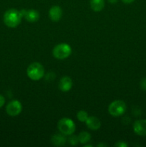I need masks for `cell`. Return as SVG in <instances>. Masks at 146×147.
Here are the masks:
<instances>
[{
	"instance_id": "cell-1",
	"label": "cell",
	"mask_w": 146,
	"mask_h": 147,
	"mask_svg": "<svg viewBox=\"0 0 146 147\" xmlns=\"http://www.w3.org/2000/svg\"><path fill=\"white\" fill-rule=\"evenodd\" d=\"M20 11L16 9H9L4 12L3 16L4 23L9 28H15L20 24L22 18Z\"/></svg>"
},
{
	"instance_id": "cell-2",
	"label": "cell",
	"mask_w": 146,
	"mask_h": 147,
	"mask_svg": "<svg viewBox=\"0 0 146 147\" xmlns=\"http://www.w3.org/2000/svg\"><path fill=\"white\" fill-rule=\"evenodd\" d=\"M27 75L31 80L34 81L41 80L44 76V67L40 63H32L27 67Z\"/></svg>"
},
{
	"instance_id": "cell-3",
	"label": "cell",
	"mask_w": 146,
	"mask_h": 147,
	"mask_svg": "<svg viewBox=\"0 0 146 147\" xmlns=\"http://www.w3.org/2000/svg\"><path fill=\"white\" fill-rule=\"evenodd\" d=\"M57 129L62 134L70 136L75 131L76 126L74 122L70 118H62L58 121Z\"/></svg>"
},
{
	"instance_id": "cell-4",
	"label": "cell",
	"mask_w": 146,
	"mask_h": 147,
	"mask_svg": "<svg viewBox=\"0 0 146 147\" xmlns=\"http://www.w3.org/2000/svg\"><path fill=\"white\" fill-rule=\"evenodd\" d=\"M72 53V48L67 43H60L53 48L52 55L54 58L64 60L70 57Z\"/></svg>"
},
{
	"instance_id": "cell-5",
	"label": "cell",
	"mask_w": 146,
	"mask_h": 147,
	"mask_svg": "<svg viewBox=\"0 0 146 147\" xmlns=\"http://www.w3.org/2000/svg\"><path fill=\"white\" fill-rule=\"evenodd\" d=\"M127 109L126 103L122 100H116L112 102L108 107V112L112 116L118 117L125 113Z\"/></svg>"
},
{
	"instance_id": "cell-6",
	"label": "cell",
	"mask_w": 146,
	"mask_h": 147,
	"mask_svg": "<svg viewBox=\"0 0 146 147\" xmlns=\"http://www.w3.org/2000/svg\"><path fill=\"white\" fill-rule=\"evenodd\" d=\"M22 111V105L18 100L10 101L6 106V112L10 116H17L21 113Z\"/></svg>"
},
{
	"instance_id": "cell-7",
	"label": "cell",
	"mask_w": 146,
	"mask_h": 147,
	"mask_svg": "<svg viewBox=\"0 0 146 147\" xmlns=\"http://www.w3.org/2000/svg\"><path fill=\"white\" fill-rule=\"evenodd\" d=\"M135 134L140 136H146V119L137 120L133 123Z\"/></svg>"
},
{
	"instance_id": "cell-8",
	"label": "cell",
	"mask_w": 146,
	"mask_h": 147,
	"mask_svg": "<svg viewBox=\"0 0 146 147\" xmlns=\"http://www.w3.org/2000/svg\"><path fill=\"white\" fill-rule=\"evenodd\" d=\"M62 17V9L60 6L54 5L49 10V17L52 22H59Z\"/></svg>"
},
{
	"instance_id": "cell-9",
	"label": "cell",
	"mask_w": 146,
	"mask_h": 147,
	"mask_svg": "<svg viewBox=\"0 0 146 147\" xmlns=\"http://www.w3.org/2000/svg\"><path fill=\"white\" fill-rule=\"evenodd\" d=\"M73 86L72 80L69 76L62 78L59 83V88L62 92H68L72 89Z\"/></svg>"
},
{
	"instance_id": "cell-10",
	"label": "cell",
	"mask_w": 146,
	"mask_h": 147,
	"mask_svg": "<svg viewBox=\"0 0 146 147\" xmlns=\"http://www.w3.org/2000/svg\"><path fill=\"white\" fill-rule=\"evenodd\" d=\"M85 123L87 128L90 130L97 131L101 127V121L95 116H89Z\"/></svg>"
},
{
	"instance_id": "cell-11",
	"label": "cell",
	"mask_w": 146,
	"mask_h": 147,
	"mask_svg": "<svg viewBox=\"0 0 146 147\" xmlns=\"http://www.w3.org/2000/svg\"><path fill=\"white\" fill-rule=\"evenodd\" d=\"M23 17L29 22H36L40 19V13L35 9L26 10L25 14H24Z\"/></svg>"
},
{
	"instance_id": "cell-12",
	"label": "cell",
	"mask_w": 146,
	"mask_h": 147,
	"mask_svg": "<svg viewBox=\"0 0 146 147\" xmlns=\"http://www.w3.org/2000/svg\"><path fill=\"white\" fill-rule=\"evenodd\" d=\"M67 142L65 135L62 134H56L51 138V142L55 146H62L65 144Z\"/></svg>"
},
{
	"instance_id": "cell-13",
	"label": "cell",
	"mask_w": 146,
	"mask_h": 147,
	"mask_svg": "<svg viewBox=\"0 0 146 147\" xmlns=\"http://www.w3.org/2000/svg\"><path fill=\"white\" fill-rule=\"evenodd\" d=\"M90 7L96 12L102 11L104 7V0H90Z\"/></svg>"
},
{
	"instance_id": "cell-14",
	"label": "cell",
	"mask_w": 146,
	"mask_h": 147,
	"mask_svg": "<svg viewBox=\"0 0 146 147\" xmlns=\"http://www.w3.org/2000/svg\"><path fill=\"white\" fill-rule=\"evenodd\" d=\"M79 142L82 144H86L91 139V135L87 131H82L78 135Z\"/></svg>"
},
{
	"instance_id": "cell-15",
	"label": "cell",
	"mask_w": 146,
	"mask_h": 147,
	"mask_svg": "<svg viewBox=\"0 0 146 147\" xmlns=\"http://www.w3.org/2000/svg\"><path fill=\"white\" fill-rule=\"evenodd\" d=\"M89 116L88 113L85 111L81 110L77 112V119L80 121V122H85L87 119H88Z\"/></svg>"
},
{
	"instance_id": "cell-16",
	"label": "cell",
	"mask_w": 146,
	"mask_h": 147,
	"mask_svg": "<svg viewBox=\"0 0 146 147\" xmlns=\"http://www.w3.org/2000/svg\"><path fill=\"white\" fill-rule=\"evenodd\" d=\"M69 143L72 146H76L77 144L79 143V139H78V136L77 135H70V136L69 137Z\"/></svg>"
},
{
	"instance_id": "cell-17",
	"label": "cell",
	"mask_w": 146,
	"mask_h": 147,
	"mask_svg": "<svg viewBox=\"0 0 146 147\" xmlns=\"http://www.w3.org/2000/svg\"><path fill=\"white\" fill-rule=\"evenodd\" d=\"M140 88L143 90V91H146V78H143L140 83Z\"/></svg>"
},
{
	"instance_id": "cell-18",
	"label": "cell",
	"mask_w": 146,
	"mask_h": 147,
	"mask_svg": "<svg viewBox=\"0 0 146 147\" xmlns=\"http://www.w3.org/2000/svg\"><path fill=\"white\" fill-rule=\"evenodd\" d=\"M115 146H117V147H127L128 145L125 143V142H118L115 144Z\"/></svg>"
},
{
	"instance_id": "cell-19",
	"label": "cell",
	"mask_w": 146,
	"mask_h": 147,
	"mask_svg": "<svg viewBox=\"0 0 146 147\" xmlns=\"http://www.w3.org/2000/svg\"><path fill=\"white\" fill-rule=\"evenodd\" d=\"M4 103H5V98L2 95L0 94V109L4 106Z\"/></svg>"
},
{
	"instance_id": "cell-20",
	"label": "cell",
	"mask_w": 146,
	"mask_h": 147,
	"mask_svg": "<svg viewBox=\"0 0 146 147\" xmlns=\"http://www.w3.org/2000/svg\"><path fill=\"white\" fill-rule=\"evenodd\" d=\"M135 1V0H122V1H123L124 4H132V3L134 2Z\"/></svg>"
},
{
	"instance_id": "cell-21",
	"label": "cell",
	"mask_w": 146,
	"mask_h": 147,
	"mask_svg": "<svg viewBox=\"0 0 146 147\" xmlns=\"http://www.w3.org/2000/svg\"><path fill=\"white\" fill-rule=\"evenodd\" d=\"M108 1H110V3H112V4H115L117 1V0H108Z\"/></svg>"
},
{
	"instance_id": "cell-22",
	"label": "cell",
	"mask_w": 146,
	"mask_h": 147,
	"mask_svg": "<svg viewBox=\"0 0 146 147\" xmlns=\"http://www.w3.org/2000/svg\"><path fill=\"white\" fill-rule=\"evenodd\" d=\"M98 146H107V144H100L97 145Z\"/></svg>"
}]
</instances>
